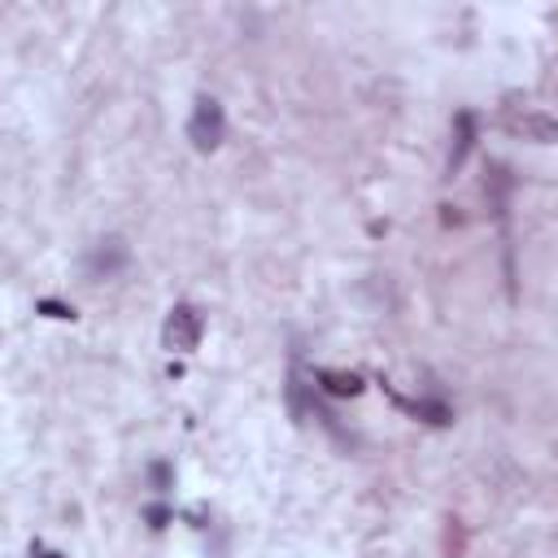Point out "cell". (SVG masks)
I'll return each instance as SVG.
<instances>
[{"instance_id": "1", "label": "cell", "mask_w": 558, "mask_h": 558, "mask_svg": "<svg viewBox=\"0 0 558 558\" xmlns=\"http://www.w3.org/2000/svg\"><path fill=\"white\" fill-rule=\"evenodd\" d=\"M227 135V118H222V105L214 96H196L192 105V118H187V140L196 153H214Z\"/></svg>"}, {"instance_id": "2", "label": "cell", "mask_w": 558, "mask_h": 558, "mask_svg": "<svg viewBox=\"0 0 558 558\" xmlns=\"http://www.w3.org/2000/svg\"><path fill=\"white\" fill-rule=\"evenodd\" d=\"M201 331H205V318L196 314V305L179 301L170 314H166V327H161V344L170 353H192L201 344Z\"/></svg>"}, {"instance_id": "3", "label": "cell", "mask_w": 558, "mask_h": 558, "mask_svg": "<svg viewBox=\"0 0 558 558\" xmlns=\"http://www.w3.org/2000/svg\"><path fill=\"white\" fill-rule=\"evenodd\" d=\"M501 126H506L510 135L532 140V144H554V140H558V118H549V113H541V109H506V113H501Z\"/></svg>"}, {"instance_id": "4", "label": "cell", "mask_w": 558, "mask_h": 558, "mask_svg": "<svg viewBox=\"0 0 558 558\" xmlns=\"http://www.w3.org/2000/svg\"><path fill=\"white\" fill-rule=\"evenodd\" d=\"M122 262H126V248H122V240H105V244L92 253L87 270H92V275H113Z\"/></svg>"}, {"instance_id": "5", "label": "cell", "mask_w": 558, "mask_h": 558, "mask_svg": "<svg viewBox=\"0 0 558 558\" xmlns=\"http://www.w3.org/2000/svg\"><path fill=\"white\" fill-rule=\"evenodd\" d=\"M314 379H318V388L331 392V397H357V392H362V379H357V375H344V371H318Z\"/></svg>"}, {"instance_id": "6", "label": "cell", "mask_w": 558, "mask_h": 558, "mask_svg": "<svg viewBox=\"0 0 558 558\" xmlns=\"http://www.w3.org/2000/svg\"><path fill=\"white\" fill-rule=\"evenodd\" d=\"M471 144H475V118H471V113H458V144H453V153H449V170H458V166L466 161Z\"/></svg>"}, {"instance_id": "7", "label": "cell", "mask_w": 558, "mask_h": 558, "mask_svg": "<svg viewBox=\"0 0 558 558\" xmlns=\"http://www.w3.org/2000/svg\"><path fill=\"white\" fill-rule=\"evenodd\" d=\"M44 310H48L52 318H74V310H65V305H57V301H44Z\"/></svg>"}, {"instance_id": "8", "label": "cell", "mask_w": 558, "mask_h": 558, "mask_svg": "<svg viewBox=\"0 0 558 558\" xmlns=\"http://www.w3.org/2000/svg\"><path fill=\"white\" fill-rule=\"evenodd\" d=\"M39 558H61V554H48V549H39Z\"/></svg>"}]
</instances>
